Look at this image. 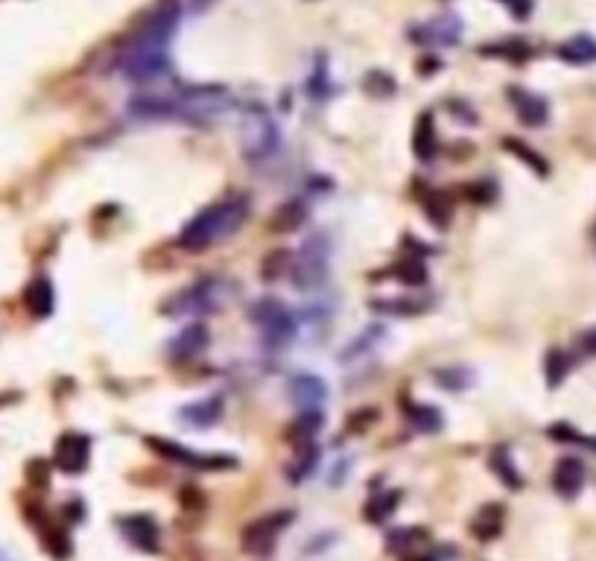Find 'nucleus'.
<instances>
[{
  "instance_id": "nucleus-31",
  "label": "nucleus",
  "mask_w": 596,
  "mask_h": 561,
  "mask_svg": "<svg viewBox=\"0 0 596 561\" xmlns=\"http://www.w3.org/2000/svg\"><path fill=\"white\" fill-rule=\"evenodd\" d=\"M581 345H585L588 354H596V328H591L585 336H581Z\"/></svg>"
},
{
  "instance_id": "nucleus-14",
  "label": "nucleus",
  "mask_w": 596,
  "mask_h": 561,
  "mask_svg": "<svg viewBox=\"0 0 596 561\" xmlns=\"http://www.w3.org/2000/svg\"><path fill=\"white\" fill-rule=\"evenodd\" d=\"M223 410H226L223 395H211V398H202L197 403L182 406V410H178V418H182L185 424L193 427V430H207V427H214L219 418H223Z\"/></svg>"
},
{
  "instance_id": "nucleus-21",
  "label": "nucleus",
  "mask_w": 596,
  "mask_h": 561,
  "mask_svg": "<svg viewBox=\"0 0 596 561\" xmlns=\"http://www.w3.org/2000/svg\"><path fill=\"white\" fill-rule=\"evenodd\" d=\"M436 147H439V140H436V129H433V117L421 115L419 126H415V135H412L415 156H419L421 161H429L436 156Z\"/></svg>"
},
{
  "instance_id": "nucleus-9",
  "label": "nucleus",
  "mask_w": 596,
  "mask_h": 561,
  "mask_svg": "<svg viewBox=\"0 0 596 561\" xmlns=\"http://www.w3.org/2000/svg\"><path fill=\"white\" fill-rule=\"evenodd\" d=\"M149 442V447L156 451L158 456H164V459H170V462H178V465H185V468H199V471H214V468H228V465H234V459H228V456H199V454H193V451H187V447H182V444H176V442H170V439H146Z\"/></svg>"
},
{
  "instance_id": "nucleus-30",
  "label": "nucleus",
  "mask_w": 596,
  "mask_h": 561,
  "mask_svg": "<svg viewBox=\"0 0 596 561\" xmlns=\"http://www.w3.org/2000/svg\"><path fill=\"white\" fill-rule=\"evenodd\" d=\"M500 4H503L515 18H526V15L532 12V0H500Z\"/></svg>"
},
{
  "instance_id": "nucleus-23",
  "label": "nucleus",
  "mask_w": 596,
  "mask_h": 561,
  "mask_svg": "<svg viewBox=\"0 0 596 561\" xmlns=\"http://www.w3.org/2000/svg\"><path fill=\"white\" fill-rule=\"evenodd\" d=\"M316 465H318V447L313 444V442H308L298 451V456H296V462L289 465V480L293 483H301V480H308V476L316 471Z\"/></svg>"
},
{
  "instance_id": "nucleus-10",
  "label": "nucleus",
  "mask_w": 596,
  "mask_h": 561,
  "mask_svg": "<svg viewBox=\"0 0 596 561\" xmlns=\"http://www.w3.org/2000/svg\"><path fill=\"white\" fill-rule=\"evenodd\" d=\"M91 459V439L82 433H65L56 442V468L65 474H82Z\"/></svg>"
},
{
  "instance_id": "nucleus-22",
  "label": "nucleus",
  "mask_w": 596,
  "mask_h": 561,
  "mask_svg": "<svg viewBox=\"0 0 596 561\" xmlns=\"http://www.w3.org/2000/svg\"><path fill=\"white\" fill-rule=\"evenodd\" d=\"M304 219H308V208L301 202H287L278 214H275L272 231H296L298 226H304Z\"/></svg>"
},
{
  "instance_id": "nucleus-19",
  "label": "nucleus",
  "mask_w": 596,
  "mask_h": 561,
  "mask_svg": "<svg viewBox=\"0 0 596 561\" xmlns=\"http://www.w3.org/2000/svg\"><path fill=\"white\" fill-rule=\"evenodd\" d=\"M559 59L567 65H591L596 62V38L593 36H573L559 45Z\"/></svg>"
},
{
  "instance_id": "nucleus-20",
  "label": "nucleus",
  "mask_w": 596,
  "mask_h": 561,
  "mask_svg": "<svg viewBox=\"0 0 596 561\" xmlns=\"http://www.w3.org/2000/svg\"><path fill=\"white\" fill-rule=\"evenodd\" d=\"M500 529H503V509L497 506V503L480 509V515L474 517V524H470V532H474L480 541L497 538V536H500Z\"/></svg>"
},
{
  "instance_id": "nucleus-3",
  "label": "nucleus",
  "mask_w": 596,
  "mask_h": 561,
  "mask_svg": "<svg viewBox=\"0 0 596 561\" xmlns=\"http://www.w3.org/2000/svg\"><path fill=\"white\" fill-rule=\"evenodd\" d=\"M170 91L173 117L187 123H214L219 115L231 108V94L217 86H176Z\"/></svg>"
},
{
  "instance_id": "nucleus-2",
  "label": "nucleus",
  "mask_w": 596,
  "mask_h": 561,
  "mask_svg": "<svg viewBox=\"0 0 596 561\" xmlns=\"http://www.w3.org/2000/svg\"><path fill=\"white\" fill-rule=\"evenodd\" d=\"M246 214H248V205H246V199H240V196H228V199L207 205L182 229V234H178V246L187 249V251H205L217 243H223L231 234L240 231V226L246 222Z\"/></svg>"
},
{
  "instance_id": "nucleus-28",
  "label": "nucleus",
  "mask_w": 596,
  "mask_h": 561,
  "mask_svg": "<svg viewBox=\"0 0 596 561\" xmlns=\"http://www.w3.org/2000/svg\"><path fill=\"white\" fill-rule=\"evenodd\" d=\"M412 424L424 430V433H433L441 427V413L433 410V406H415L412 410Z\"/></svg>"
},
{
  "instance_id": "nucleus-16",
  "label": "nucleus",
  "mask_w": 596,
  "mask_h": 561,
  "mask_svg": "<svg viewBox=\"0 0 596 561\" xmlns=\"http://www.w3.org/2000/svg\"><path fill=\"white\" fill-rule=\"evenodd\" d=\"M509 100L515 106L518 117L526 126H544L550 117V106L544 97H538L532 91H523V88H509Z\"/></svg>"
},
{
  "instance_id": "nucleus-13",
  "label": "nucleus",
  "mask_w": 596,
  "mask_h": 561,
  "mask_svg": "<svg viewBox=\"0 0 596 561\" xmlns=\"http://www.w3.org/2000/svg\"><path fill=\"white\" fill-rule=\"evenodd\" d=\"M409 36L419 41V45H427V47L456 45V41H460V36H462V21L456 18V15H441V18L429 21V24L415 26Z\"/></svg>"
},
{
  "instance_id": "nucleus-18",
  "label": "nucleus",
  "mask_w": 596,
  "mask_h": 561,
  "mask_svg": "<svg viewBox=\"0 0 596 561\" xmlns=\"http://www.w3.org/2000/svg\"><path fill=\"white\" fill-rule=\"evenodd\" d=\"M24 304H26V311H30L35 319L50 316L53 313V304H56V292H53L50 278H45V275L33 278L30 284H26V290H24Z\"/></svg>"
},
{
  "instance_id": "nucleus-7",
  "label": "nucleus",
  "mask_w": 596,
  "mask_h": 561,
  "mask_svg": "<svg viewBox=\"0 0 596 561\" xmlns=\"http://www.w3.org/2000/svg\"><path fill=\"white\" fill-rule=\"evenodd\" d=\"M293 524V512H269L243 529V550L252 556H269L281 532Z\"/></svg>"
},
{
  "instance_id": "nucleus-4",
  "label": "nucleus",
  "mask_w": 596,
  "mask_h": 561,
  "mask_svg": "<svg viewBox=\"0 0 596 561\" xmlns=\"http://www.w3.org/2000/svg\"><path fill=\"white\" fill-rule=\"evenodd\" d=\"M240 144L248 161H267L269 156H275V149L281 144V132L269 111H246V117L240 120Z\"/></svg>"
},
{
  "instance_id": "nucleus-24",
  "label": "nucleus",
  "mask_w": 596,
  "mask_h": 561,
  "mask_svg": "<svg viewBox=\"0 0 596 561\" xmlns=\"http://www.w3.org/2000/svg\"><path fill=\"white\" fill-rule=\"evenodd\" d=\"M491 465H494L497 476H500L509 488H520V474H518L515 459H511V454L506 451V447H497V451L491 454Z\"/></svg>"
},
{
  "instance_id": "nucleus-27",
  "label": "nucleus",
  "mask_w": 596,
  "mask_h": 561,
  "mask_svg": "<svg viewBox=\"0 0 596 561\" xmlns=\"http://www.w3.org/2000/svg\"><path fill=\"white\" fill-rule=\"evenodd\" d=\"M503 147H506L509 152H515V156H520V158H523L526 164H530V167H535L538 173H547V161L540 158L535 149H530L526 144H520L518 138H506V140H503Z\"/></svg>"
},
{
  "instance_id": "nucleus-33",
  "label": "nucleus",
  "mask_w": 596,
  "mask_h": 561,
  "mask_svg": "<svg viewBox=\"0 0 596 561\" xmlns=\"http://www.w3.org/2000/svg\"><path fill=\"white\" fill-rule=\"evenodd\" d=\"M588 447H593V451H596V439H588Z\"/></svg>"
},
{
  "instance_id": "nucleus-17",
  "label": "nucleus",
  "mask_w": 596,
  "mask_h": 561,
  "mask_svg": "<svg viewBox=\"0 0 596 561\" xmlns=\"http://www.w3.org/2000/svg\"><path fill=\"white\" fill-rule=\"evenodd\" d=\"M581 485H585V465L576 459V456H564L559 459L556 471H552V488L559 491L561 497H576Z\"/></svg>"
},
{
  "instance_id": "nucleus-32",
  "label": "nucleus",
  "mask_w": 596,
  "mask_h": 561,
  "mask_svg": "<svg viewBox=\"0 0 596 561\" xmlns=\"http://www.w3.org/2000/svg\"><path fill=\"white\" fill-rule=\"evenodd\" d=\"M207 4H214V0H197V6H207Z\"/></svg>"
},
{
  "instance_id": "nucleus-26",
  "label": "nucleus",
  "mask_w": 596,
  "mask_h": 561,
  "mask_svg": "<svg viewBox=\"0 0 596 561\" xmlns=\"http://www.w3.org/2000/svg\"><path fill=\"white\" fill-rule=\"evenodd\" d=\"M567 369H571V360H567V354H564V351H559V348H552L550 354H547V383L550 386H559L564 381Z\"/></svg>"
},
{
  "instance_id": "nucleus-1",
  "label": "nucleus",
  "mask_w": 596,
  "mask_h": 561,
  "mask_svg": "<svg viewBox=\"0 0 596 561\" xmlns=\"http://www.w3.org/2000/svg\"><path fill=\"white\" fill-rule=\"evenodd\" d=\"M178 4L176 0H164L152 12L135 24L132 36L120 50V70L135 82H152L161 79L170 70L167 47L176 36L178 26Z\"/></svg>"
},
{
  "instance_id": "nucleus-6",
  "label": "nucleus",
  "mask_w": 596,
  "mask_h": 561,
  "mask_svg": "<svg viewBox=\"0 0 596 561\" xmlns=\"http://www.w3.org/2000/svg\"><path fill=\"white\" fill-rule=\"evenodd\" d=\"M328 255H330L328 240H322V237H310V240L301 246L298 258L293 263V287L304 290V292L322 287L328 280V272H330Z\"/></svg>"
},
{
  "instance_id": "nucleus-8",
  "label": "nucleus",
  "mask_w": 596,
  "mask_h": 561,
  "mask_svg": "<svg viewBox=\"0 0 596 561\" xmlns=\"http://www.w3.org/2000/svg\"><path fill=\"white\" fill-rule=\"evenodd\" d=\"M219 296H217V284L211 278H202L197 284L185 287L182 292H176V299L170 301L167 313L176 316H190V313H211L217 311Z\"/></svg>"
},
{
  "instance_id": "nucleus-29",
  "label": "nucleus",
  "mask_w": 596,
  "mask_h": 561,
  "mask_svg": "<svg viewBox=\"0 0 596 561\" xmlns=\"http://www.w3.org/2000/svg\"><path fill=\"white\" fill-rule=\"evenodd\" d=\"M287 263H289L287 251H275V255H267V260H263V278H267V280L278 278L284 272Z\"/></svg>"
},
{
  "instance_id": "nucleus-12",
  "label": "nucleus",
  "mask_w": 596,
  "mask_h": 561,
  "mask_svg": "<svg viewBox=\"0 0 596 561\" xmlns=\"http://www.w3.org/2000/svg\"><path fill=\"white\" fill-rule=\"evenodd\" d=\"M287 395L293 398V403L304 413H313L325 403L328 398V383L316 374H296L293 381L287 383Z\"/></svg>"
},
{
  "instance_id": "nucleus-5",
  "label": "nucleus",
  "mask_w": 596,
  "mask_h": 561,
  "mask_svg": "<svg viewBox=\"0 0 596 561\" xmlns=\"http://www.w3.org/2000/svg\"><path fill=\"white\" fill-rule=\"evenodd\" d=\"M248 319L255 321L263 342L269 348H284L296 336V319L278 299H260L248 307Z\"/></svg>"
},
{
  "instance_id": "nucleus-25",
  "label": "nucleus",
  "mask_w": 596,
  "mask_h": 561,
  "mask_svg": "<svg viewBox=\"0 0 596 561\" xmlns=\"http://www.w3.org/2000/svg\"><path fill=\"white\" fill-rule=\"evenodd\" d=\"M395 506H398V495H392V491H386V495H378V497H374L369 506H366V521L380 524V521H386V517L395 512Z\"/></svg>"
},
{
  "instance_id": "nucleus-11",
  "label": "nucleus",
  "mask_w": 596,
  "mask_h": 561,
  "mask_svg": "<svg viewBox=\"0 0 596 561\" xmlns=\"http://www.w3.org/2000/svg\"><path fill=\"white\" fill-rule=\"evenodd\" d=\"M117 529L123 532V538H126L132 546L144 553H156L158 544H161V529L158 524L152 521L149 515H126L117 521Z\"/></svg>"
},
{
  "instance_id": "nucleus-15",
  "label": "nucleus",
  "mask_w": 596,
  "mask_h": 561,
  "mask_svg": "<svg viewBox=\"0 0 596 561\" xmlns=\"http://www.w3.org/2000/svg\"><path fill=\"white\" fill-rule=\"evenodd\" d=\"M207 342H211V333H207V328L199 325V321H193V325L182 328L173 336V340L167 342V351H170L173 360H190V357L202 354V351L207 348Z\"/></svg>"
}]
</instances>
